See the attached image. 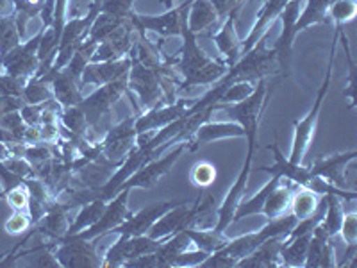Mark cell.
Segmentation results:
<instances>
[{
    "label": "cell",
    "mask_w": 357,
    "mask_h": 268,
    "mask_svg": "<svg viewBox=\"0 0 357 268\" xmlns=\"http://www.w3.org/2000/svg\"><path fill=\"white\" fill-rule=\"evenodd\" d=\"M320 199L321 195H318L317 191H312L304 186H298L295 190V193H293L288 211L291 213L296 220L307 218V216H311L312 213H314V209H317L318 204H320Z\"/></svg>",
    "instance_id": "obj_36"
},
{
    "label": "cell",
    "mask_w": 357,
    "mask_h": 268,
    "mask_svg": "<svg viewBox=\"0 0 357 268\" xmlns=\"http://www.w3.org/2000/svg\"><path fill=\"white\" fill-rule=\"evenodd\" d=\"M301 2L302 0H289L286 8L282 9L279 17L282 20V31H280L279 38H277L275 45L272 49L275 52L277 63H279V73L282 77L289 75V66H291V54H293V43H295V22L301 13Z\"/></svg>",
    "instance_id": "obj_18"
},
{
    "label": "cell",
    "mask_w": 357,
    "mask_h": 268,
    "mask_svg": "<svg viewBox=\"0 0 357 268\" xmlns=\"http://www.w3.org/2000/svg\"><path fill=\"white\" fill-rule=\"evenodd\" d=\"M252 161H254V156H245V163L243 167H241L240 174L234 179L232 186L229 188L227 195H225V199L222 200L220 207L216 209L215 229L218 232H225L229 229V225L234 223V213L238 209V206H240L241 200H243L245 191H247V184L252 172Z\"/></svg>",
    "instance_id": "obj_16"
},
{
    "label": "cell",
    "mask_w": 357,
    "mask_h": 268,
    "mask_svg": "<svg viewBox=\"0 0 357 268\" xmlns=\"http://www.w3.org/2000/svg\"><path fill=\"white\" fill-rule=\"evenodd\" d=\"M130 190H120L114 197H111L107 200L104 211H102L100 218L91 225V228L84 229V231L77 232L79 238H84V240H100L106 234H111L114 228H118L127 216L130 215V211L127 209V200H129Z\"/></svg>",
    "instance_id": "obj_15"
},
{
    "label": "cell",
    "mask_w": 357,
    "mask_h": 268,
    "mask_svg": "<svg viewBox=\"0 0 357 268\" xmlns=\"http://www.w3.org/2000/svg\"><path fill=\"white\" fill-rule=\"evenodd\" d=\"M45 110V102L43 104H24L20 110L22 118L24 122L27 124L29 127H38L41 124V114H43Z\"/></svg>",
    "instance_id": "obj_49"
},
{
    "label": "cell",
    "mask_w": 357,
    "mask_h": 268,
    "mask_svg": "<svg viewBox=\"0 0 357 268\" xmlns=\"http://www.w3.org/2000/svg\"><path fill=\"white\" fill-rule=\"evenodd\" d=\"M15 15V0H0V17Z\"/></svg>",
    "instance_id": "obj_52"
},
{
    "label": "cell",
    "mask_w": 357,
    "mask_h": 268,
    "mask_svg": "<svg viewBox=\"0 0 357 268\" xmlns=\"http://www.w3.org/2000/svg\"><path fill=\"white\" fill-rule=\"evenodd\" d=\"M183 49L175 57V65L178 72L183 73V82L177 84V94L184 89H191L195 86H209L218 82L229 72V66L223 61H215L207 56L197 43V34H193L188 27L181 33Z\"/></svg>",
    "instance_id": "obj_2"
},
{
    "label": "cell",
    "mask_w": 357,
    "mask_h": 268,
    "mask_svg": "<svg viewBox=\"0 0 357 268\" xmlns=\"http://www.w3.org/2000/svg\"><path fill=\"white\" fill-rule=\"evenodd\" d=\"M106 204H107V200L102 199V197H97V199L82 204V206L79 207V211H77V215H75V218H73V222H70L66 238H68V236L77 234V232L84 231V229L91 228V225H93V223L100 218V215H102V211H104Z\"/></svg>",
    "instance_id": "obj_33"
},
{
    "label": "cell",
    "mask_w": 357,
    "mask_h": 268,
    "mask_svg": "<svg viewBox=\"0 0 357 268\" xmlns=\"http://www.w3.org/2000/svg\"><path fill=\"white\" fill-rule=\"evenodd\" d=\"M304 267L307 268H333L337 267L336 252H334L333 240H327L324 236L312 232L311 241L307 247Z\"/></svg>",
    "instance_id": "obj_29"
},
{
    "label": "cell",
    "mask_w": 357,
    "mask_h": 268,
    "mask_svg": "<svg viewBox=\"0 0 357 268\" xmlns=\"http://www.w3.org/2000/svg\"><path fill=\"white\" fill-rule=\"evenodd\" d=\"M59 124H61L68 133L88 140L89 127L88 122H86L84 113H82V110L79 107V104L77 106L61 107V111H59Z\"/></svg>",
    "instance_id": "obj_38"
},
{
    "label": "cell",
    "mask_w": 357,
    "mask_h": 268,
    "mask_svg": "<svg viewBox=\"0 0 357 268\" xmlns=\"http://www.w3.org/2000/svg\"><path fill=\"white\" fill-rule=\"evenodd\" d=\"M188 106L190 104H188L186 98H177V100L168 102V104H159L151 110L139 111V113H136V120H134V131L138 136L146 133H155V131L167 127L168 124L183 117Z\"/></svg>",
    "instance_id": "obj_17"
},
{
    "label": "cell",
    "mask_w": 357,
    "mask_h": 268,
    "mask_svg": "<svg viewBox=\"0 0 357 268\" xmlns=\"http://www.w3.org/2000/svg\"><path fill=\"white\" fill-rule=\"evenodd\" d=\"M240 17V11H232L225 20L222 22L216 33H209L207 38H211L218 47L220 54L223 56V63L232 68L241 57V41L236 33V20Z\"/></svg>",
    "instance_id": "obj_21"
},
{
    "label": "cell",
    "mask_w": 357,
    "mask_h": 268,
    "mask_svg": "<svg viewBox=\"0 0 357 268\" xmlns=\"http://www.w3.org/2000/svg\"><path fill=\"white\" fill-rule=\"evenodd\" d=\"M4 197H6V200H8L9 206H11L13 211H27L29 191L24 184H20V186L6 191Z\"/></svg>",
    "instance_id": "obj_47"
},
{
    "label": "cell",
    "mask_w": 357,
    "mask_h": 268,
    "mask_svg": "<svg viewBox=\"0 0 357 268\" xmlns=\"http://www.w3.org/2000/svg\"><path fill=\"white\" fill-rule=\"evenodd\" d=\"M296 218L291 213L270 218L263 228L254 232H247L238 238H229V241L218 251L211 252L206 260L202 261V268H229L236 267V263L243 258H247L250 252L256 251L264 240L275 238V236H288L289 231L295 228Z\"/></svg>",
    "instance_id": "obj_1"
},
{
    "label": "cell",
    "mask_w": 357,
    "mask_h": 268,
    "mask_svg": "<svg viewBox=\"0 0 357 268\" xmlns=\"http://www.w3.org/2000/svg\"><path fill=\"white\" fill-rule=\"evenodd\" d=\"M218 24V15L209 0H191L190 9H188V29L193 34H202L204 31L216 27Z\"/></svg>",
    "instance_id": "obj_30"
},
{
    "label": "cell",
    "mask_w": 357,
    "mask_h": 268,
    "mask_svg": "<svg viewBox=\"0 0 357 268\" xmlns=\"http://www.w3.org/2000/svg\"><path fill=\"white\" fill-rule=\"evenodd\" d=\"M129 89L139 98V111L151 110L159 104H168L170 98V68L159 70L143 65L130 50V70L127 73Z\"/></svg>",
    "instance_id": "obj_4"
},
{
    "label": "cell",
    "mask_w": 357,
    "mask_h": 268,
    "mask_svg": "<svg viewBox=\"0 0 357 268\" xmlns=\"http://www.w3.org/2000/svg\"><path fill=\"white\" fill-rule=\"evenodd\" d=\"M186 151H190V143L188 142L177 143V145L170 147L165 154H161V158L151 159V161L145 163L143 167H139L138 170L134 172L132 175H129V177L116 188V193L120 190H132V188L152 190V188L172 170V167H174L175 163L178 161V158H181ZM116 193H114V195H116Z\"/></svg>",
    "instance_id": "obj_8"
},
{
    "label": "cell",
    "mask_w": 357,
    "mask_h": 268,
    "mask_svg": "<svg viewBox=\"0 0 357 268\" xmlns=\"http://www.w3.org/2000/svg\"><path fill=\"white\" fill-rule=\"evenodd\" d=\"M54 9H56V0H45L43 8H41L40 11V20H41V25H43V31L52 25Z\"/></svg>",
    "instance_id": "obj_51"
},
{
    "label": "cell",
    "mask_w": 357,
    "mask_h": 268,
    "mask_svg": "<svg viewBox=\"0 0 357 268\" xmlns=\"http://www.w3.org/2000/svg\"><path fill=\"white\" fill-rule=\"evenodd\" d=\"M20 98L25 104H43V102L56 100L50 84H47V82L36 77H31L25 82Z\"/></svg>",
    "instance_id": "obj_39"
},
{
    "label": "cell",
    "mask_w": 357,
    "mask_h": 268,
    "mask_svg": "<svg viewBox=\"0 0 357 268\" xmlns=\"http://www.w3.org/2000/svg\"><path fill=\"white\" fill-rule=\"evenodd\" d=\"M268 151L273 154L275 165H272V167H261L263 172H268L270 175H279L280 179H289V181H293L295 184L304 188H309V184L312 183V179L317 177L309 167L295 165V163L289 161V159L282 154V151H280V147L277 145V142H273L272 145H268Z\"/></svg>",
    "instance_id": "obj_24"
},
{
    "label": "cell",
    "mask_w": 357,
    "mask_h": 268,
    "mask_svg": "<svg viewBox=\"0 0 357 268\" xmlns=\"http://www.w3.org/2000/svg\"><path fill=\"white\" fill-rule=\"evenodd\" d=\"M284 244L282 236L268 238L254 252H250L247 258L236 263L238 268H279L282 267L280 261V248Z\"/></svg>",
    "instance_id": "obj_27"
},
{
    "label": "cell",
    "mask_w": 357,
    "mask_h": 268,
    "mask_svg": "<svg viewBox=\"0 0 357 268\" xmlns=\"http://www.w3.org/2000/svg\"><path fill=\"white\" fill-rule=\"evenodd\" d=\"M357 15V0H334L329 6V18L334 25L343 27Z\"/></svg>",
    "instance_id": "obj_42"
},
{
    "label": "cell",
    "mask_w": 357,
    "mask_h": 268,
    "mask_svg": "<svg viewBox=\"0 0 357 268\" xmlns=\"http://www.w3.org/2000/svg\"><path fill=\"white\" fill-rule=\"evenodd\" d=\"M70 209H72V207H70L68 204H65L59 199H54L52 202L49 204V207H47L45 215L40 218V222L33 225L34 232L47 236V238H50V240L59 244L63 238H66V232H68Z\"/></svg>",
    "instance_id": "obj_22"
},
{
    "label": "cell",
    "mask_w": 357,
    "mask_h": 268,
    "mask_svg": "<svg viewBox=\"0 0 357 268\" xmlns=\"http://www.w3.org/2000/svg\"><path fill=\"white\" fill-rule=\"evenodd\" d=\"M161 2H162V6H165V8L172 9L175 6V2H177V0H161Z\"/></svg>",
    "instance_id": "obj_53"
},
{
    "label": "cell",
    "mask_w": 357,
    "mask_h": 268,
    "mask_svg": "<svg viewBox=\"0 0 357 268\" xmlns=\"http://www.w3.org/2000/svg\"><path fill=\"white\" fill-rule=\"evenodd\" d=\"M97 240H84L79 236H68L54 248L59 267L65 268H97L102 267V258L97 254Z\"/></svg>",
    "instance_id": "obj_11"
},
{
    "label": "cell",
    "mask_w": 357,
    "mask_h": 268,
    "mask_svg": "<svg viewBox=\"0 0 357 268\" xmlns=\"http://www.w3.org/2000/svg\"><path fill=\"white\" fill-rule=\"evenodd\" d=\"M132 6L134 0H100V13L129 20L134 13Z\"/></svg>",
    "instance_id": "obj_45"
},
{
    "label": "cell",
    "mask_w": 357,
    "mask_h": 268,
    "mask_svg": "<svg viewBox=\"0 0 357 268\" xmlns=\"http://www.w3.org/2000/svg\"><path fill=\"white\" fill-rule=\"evenodd\" d=\"M184 232L190 236L191 245H195V248H200V251H206L207 254L218 251L229 241L225 232H218L215 228H188L184 229Z\"/></svg>",
    "instance_id": "obj_34"
},
{
    "label": "cell",
    "mask_w": 357,
    "mask_h": 268,
    "mask_svg": "<svg viewBox=\"0 0 357 268\" xmlns=\"http://www.w3.org/2000/svg\"><path fill=\"white\" fill-rule=\"evenodd\" d=\"M266 40L268 33H264L257 40V43L240 57V61L236 63L232 68H229L225 77L231 82H256L259 79H266L270 75L279 73V63H277L275 52H273V49H268Z\"/></svg>",
    "instance_id": "obj_7"
},
{
    "label": "cell",
    "mask_w": 357,
    "mask_h": 268,
    "mask_svg": "<svg viewBox=\"0 0 357 268\" xmlns=\"http://www.w3.org/2000/svg\"><path fill=\"white\" fill-rule=\"evenodd\" d=\"M184 202V200H161V202L151 204L145 206L143 209L136 213H130L126 220H123L118 228L113 229L111 234H123V236H142L149 232V229L154 225L155 220L161 218L168 209L175 207L177 204Z\"/></svg>",
    "instance_id": "obj_19"
},
{
    "label": "cell",
    "mask_w": 357,
    "mask_h": 268,
    "mask_svg": "<svg viewBox=\"0 0 357 268\" xmlns=\"http://www.w3.org/2000/svg\"><path fill=\"white\" fill-rule=\"evenodd\" d=\"M0 197H2V195H0Z\"/></svg>",
    "instance_id": "obj_56"
},
{
    "label": "cell",
    "mask_w": 357,
    "mask_h": 268,
    "mask_svg": "<svg viewBox=\"0 0 357 268\" xmlns=\"http://www.w3.org/2000/svg\"><path fill=\"white\" fill-rule=\"evenodd\" d=\"M238 4H240V8H241V9H243V6H245V4H247V0H238Z\"/></svg>",
    "instance_id": "obj_54"
},
{
    "label": "cell",
    "mask_w": 357,
    "mask_h": 268,
    "mask_svg": "<svg viewBox=\"0 0 357 268\" xmlns=\"http://www.w3.org/2000/svg\"><path fill=\"white\" fill-rule=\"evenodd\" d=\"M256 88V82H248V81H238L231 82V84L225 88V91L222 94L218 102H223V104H234V102H241L247 97H250V94Z\"/></svg>",
    "instance_id": "obj_44"
},
{
    "label": "cell",
    "mask_w": 357,
    "mask_h": 268,
    "mask_svg": "<svg viewBox=\"0 0 357 268\" xmlns=\"http://www.w3.org/2000/svg\"><path fill=\"white\" fill-rule=\"evenodd\" d=\"M329 6L331 0H305V6L295 22L293 33L295 36L305 31L311 25L329 24Z\"/></svg>",
    "instance_id": "obj_32"
},
{
    "label": "cell",
    "mask_w": 357,
    "mask_h": 268,
    "mask_svg": "<svg viewBox=\"0 0 357 268\" xmlns=\"http://www.w3.org/2000/svg\"><path fill=\"white\" fill-rule=\"evenodd\" d=\"M134 120H136V114L126 118L116 126H111L109 131L104 134V138L98 142L100 154L104 158L122 165L123 159L129 156V152L132 151L136 147V142H138V134L134 131Z\"/></svg>",
    "instance_id": "obj_13"
},
{
    "label": "cell",
    "mask_w": 357,
    "mask_h": 268,
    "mask_svg": "<svg viewBox=\"0 0 357 268\" xmlns=\"http://www.w3.org/2000/svg\"><path fill=\"white\" fill-rule=\"evenodd\" d=\"M129 84H127V75L118 81L109 82V84L98 86L93 94L82 97V100L79 102V107L82 110L86 117V122H88V136L89 133L95 134V143L100 142L104 138V134L109 131L111 127V113H113V107L123 95L127 94Z\"/></svg>",
    "instance_id": "obj_6"
},
{
    "label": "cell",
    "mask_w": 357,
    "mask_h": 268,
    "mask_svg": "<svg viewBox=\"0 0 357 268\" xmlns=\"http://www.w3.org/2000/svg\"><path fill=\"white\" fill-rule=\"evenodd\" d=\"M279 181H280L279 175H272V179H270L268 183H264V186L257 191L256 195H252L248 200H241L240 206H238V209H236L234 213V222H240V220L245 218V216L261 215V209H263V204L264 200H266L268 193H270L277 184H279Z\"/></svg>",
    "instance_id": "obj_37"
},
{
    "label": "cell",
    "mask_w": 357,
    "mask_h": 268,
    "mask_svg": "<svg viewBox=\"0 0 357 268\" xmlns=\"http://www.w3.org/2000/svg\"><path fill=\"white\" fill-rule=\"evenodd\" d=\"M0 191H2V188H0ZM0 195H2V193H0ZM2 197H4V195H2Z\"/></svg>",
    "instance_id": "obj_55"
},
{
    "label": "cell",
    "mask_w": 357,
    "mask_h": 268,
    "mask_svg": "<svg viewBox=\"0 0 357 268\" xmlns=\"http://www.w3.org/2000/svg\"><path fill=\"white\" fill-rule=\"evenodd\" d=\"M207 256H209V254H207L206 251H200V248H195V251H190V248H186V251H183L177 256V260H175V263H174V268L200 267V265H202V261L206 260Z\"/></svg>",
    "instance_id": "obj_48"
},
{
    "label": "cell",
    "mask_w": 357,
    "mask_h": 268,
    "mask_svg": "<svg viewBox=\"0 0 357 268\" xmlns=\"http://www.w3.org/2000/svg\"><path fill=\"white\" fill-rule=\"evenodd\" d=\"M325 197H327V209H325V215L321 218V222L318 223L312 232L324 236L327 240H334L340 234L343 216H345V207H343V202H341L343 200L341 197L333 195V193Z\"/></svg>",
    "instance_id": "obj_31"
},
{
    "label": "cell",
    "mask_w": 357,
    "mask_h": 268,
    "mask_svg": "<svg viewBox=\"0 0 357 268\" xmlns=\"http://www.w3.org/2000/svg\"><path fill=\"white\" fill-rule=\"evenodd\" d=\"M162 241L165 240H155V238H151L149 234H142V236L118 234V240L107 248V252L104 254V258H102V267L104 268L126 267L127 261L158 251L159 245H161Z\"/></svg>",
    "instance_id": "obj_10"
},
{
    "label": "cell",
    "mask_w": 357,
    "mask_h": 268,
    "mask_svg": "<svg viewBox=\"0 0 357 268\" xmlns=\"http://www.w3.org/2000/svg\"><path fill=\"white\" fill-rule=\"evenodd\" d=\"M229 138H245V133L243 129H241L240 124L213 122V120H207V122H204L202 126L197 129V133L193 134L190 151L195 152L200 145L220 142V140H229Z\"/></svg>",
    "instance_id": "obj_26"
},
{
    "label": "cell",
    "mask_w": 357,
    "mask_h": 268,
    "mask_svg": "<svg viewBox=\"0 0 357 268\" xmlns=\"http://www.w3.org/2000/svg\"><path fill=\"white\" fill-rule=\"evenodd\" d=\"M20 43L22 40L20 34H18L15 15H11V17H0V59Z\"/></svg>",
    "instance_id": "obj_40"
},
{
    "label": "cell",
    "mask_w": 357,
    "mask_h": 268,
    "mask_svg": "<svg viewBox=\"0 0 357 268\" xmlns=\"http://www.w3.org/2000/svg\"><path fill=\"white\" fill-rule=\"evenodd\" d=\"M191 0H184L183 4L174 6L167 9L162 15H136L132 13L130 22L138 34H145L146 31L159 34L161 38L181 36L183 29L188 27V9H190Z\"/></svg>",
    "instance_id": "obj_9"
},
{
    "label": "cell",
    "mask_w": 357,
    "mask_h": 268,
    "mask_svg": "<svg viewBox=\"0 0 357 268\" xmlns=\"http://www.w3.org/2000/svg\"><path fill=\"white\" fill-rule=\"evenodd\" d=\"M268 95H270V86H268L266 79H259L256 81V88L250 97H247L245 100L234 102V104H223V102L215 104V111H223L232 122L240 124L245 133V140L248 143L247 154L250 156L256 154L261 114L268 104Z\"/></svg>",
    "instance_id": "obj_5"
},
{
    "label": "cell",
    "mask_w": 357,
    "mask_h": 268,
    "mask_svg": "<svg viewBox=\"0 0 357 268\" xmlns=\"http://www.w3.org/2000/svg\"><path fill=\"white\" fill-rule=\"evenodd\" d=\"M41 31L34 34L33 38L22 41L18 47L6 54L0 59V66L4 70L6 75L15 79H22V81H29L34 77L40 59H38V45H40Z\"/></svg>",
    "instance_id": "obj_12"
},
{
    "label": "cell",
    "mask_w": 357,
    "mask_h": 268,
    "mask_svg": "<svg viewBox=\"0 0 357 268\" xmlns=\"http://www.w3.org/2000/svg\"><path fill=\"white\" fill-rule=\"evenodd\" d=\"M190 181L191 184H195L197 188L207 190V188L213 186V183L216 181V167L209 161L195 163L190 170Z\"/></svg>",
    "instance_id": "obj_43"
},
{
    "label": "cell",
    "mask_w": 357,
    "mask_h": 268,
    "mask_svg": "<svg viewBox=\"0 0 357 268\" xmlns=\"http://www.w3.org/2000/svg\"><path fill=\"white\" fill-rule=\"evenodd\" d=\"M29 228H33V222H31V216H29L27 211H15L4 223L6 232L11 236L22 234Z\"/></svg>",
    "instance_id": "obj_46"
},
{
    "label": "cell",
    "mask_w": 357,
    "mask_h": 268,
    "mask_svg": "<svg viewBox=\"0 0 357 268\" xmlns=\"http://www.w3.org/2000/svg\"><path fill=\"white\" fill-rule=\"evenodd\" d=\"M218 15V24H222L232 11H241L238 0H209Z\"/></svg>",
    "instance_id": "obj_50"
},
{
    "label": "cell",
    "mask_w": 357,
    "mask_h": 268,
    "mask_svg": "<svg viewBox=\"0 0 357 268\" xmlns=\"http://www.w3.org/2000/svg\"><path fill=\"white\" fill-rule=\"evenodd\" d=\"M130 70V54L114 61H89L82 72V86H104L126 77Z\"/></svg>",
    "instance_id": "obj_23"
},
{
    "label": "cell",
    "mask_w": 357,
    "mask_h": 268,
    "mask_svg": "<svg viewBox=\"0 0 357 268\" xmlns=\"http://www.w3.org/2000/svg\"><path fill=\"white\" fill-rule=\"evenodd\" d=\"M340 25H334V36H333V45H331L329 52V63H327V70H325V77L321 82L320 89H318L317 98L312 102L311 110L305 114L302 120H295L293 122V142H291V151H289L288 159L295 165H302L304 163L305 154L311 149V143L314 140V134H317V126L318 118H320L321 106H324L325 97L329 94L331 82H333V68H334V57H336V49H337V34H340Z\"/></svg>",
    "instance_id": "obj_3"
},
{
    "label": "cell",
    "mask_w": 357,
    "mask_h": 268,
    "mask_svg": "<svg viewBox=\"0 0 357 268\" xmlns=\"http://www.w3.org/2000/svg\"><path fill=\"white\" fill-rule=\"evenodd\" d=\"M288 2L289 0H263V6H261V9L257 11L256 24L252 25V29L248 31L245 40L241 41V56H243L245 52H248L264 33L270 31L268 27L273 25V22L279 18V15L282 13V9L286 8Z\"/></svg>",
    "instance_id": "obj_25"
},
{
    "label": "cell",
    "mask_w": 357,
    "mask_h": 268,
    "mask_svg": "<svg viewBox=\"0 0 357 268\" xmlns=\"http://www.w3.org/2000/svg\"><path fill=\"white\" fill-rule=\"evenodd\" d=\"M356 158L357 151L341 152V154L334 156H320L314 161V165L309 168H311L312 174L325 179V181H329L334 186L343 188V190H352V186L347 181V168L354 165Z\"/></svg>",
    "instance_id": "obj_20"
},
{
    "label": "cell",
    "mask_w": 357,
    "mask_h": 268,
    "mask_svg": "<svg viewBox=\"0 0 357 268\" xmlns=\"http://www.w3.org/2000/svg\"><path fill=\"white\" fill-rule=\"evenodd\" d=\"M296 188H298V184H295L289 179H280L279 184L268 193L266 200L263 204V209H261V215H264L270 220L288 213L289 202H291V197Z\"/></svg>",
    "instance_id": "obj_28"
},
{
    "label": "cell",
    "mask_w": 357,
    "mask_h": 268,
    "mask_svg": "<svg viewBox=\"0 0 357 268\" xmlns=\"http://www.w3.org/2000/svg\"><path fill=\"white\" fill-rule=\"evenodd\" d=\"M200 213V197L193 204H188L186 200L177 204L175 207L168 209L159 220H155L154 225L149 229L146 234L155 240H165L168 236L175 234L178 231H184L188 228H195L197 216Z\"/></svg>",
    "instance_id": "obj_14"
},
{
    "label": "cell",
    "mask_w": 357,
    "mask_h": 268,
    "mask_svg": "<svg viewBox=\"0 0 357 268\" xmlns=\"http://www.w3.org/2000/svg\"><path fill=\"white\" fill-rule=\"evenodd\" d=\"M311 234H302L296 236V238H291V240H284L282 248H280V261H282V267H304L305 256H307L309 241H311Z\"/></svg>",
    "instance_id": "obj_35"
},
{
    "label": "cell",
    "mask_w": 357,
    "mask_h": 268,
    "mask_svg": "<svg viewBox=\"0 0 357 268\" xmlns=\"http://www.w3.org/2000/svg\"><path fill=\"white\" fill-rule=\"evenodd\" d=\"M337 41H340V43H343V50H345V57H347V65H349V82H347V88H345V91H343V95H345L347 100H349V107L354 111L356 110V95H354V91H356V63H354L349 38H347V34L343 33V27L340 29Z\"/></svg>",
    "instance_id": "obj_41"
}]
</instances>
